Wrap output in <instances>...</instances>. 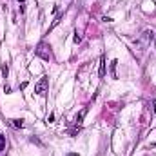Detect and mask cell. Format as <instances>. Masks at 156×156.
I'll list each match as a JSON object with an SVG mask.
<instances>
[{"instance_id":"2","label":"cell","mask_w":156,"mask_h":156,"mask_svg":"<svg viewBox=\"0 0 156 156\" xmlns=\"http://www.w3.org/2000/svg\"><path fill=\"white\" fill-rule=\"evenodd\" d=\"M47 83H49L47 76H42L38 80V83L35 85V93H37V94H44V93H45V89H47Z\"/></svg>"},{"instance_id":"3","label":"cell","mask_w":156,"mask_h":156,"mask_svg":"<svg viewBox=\"0 0 156 156\" xmlns=\"http://www.w3.org/2000/svg\"><path fill=\"white\" fill-rule=\"evenodd\" d=\"M100 76H105V56H102V62H100Z\"/></svg>"},{"instance_id":"7","label":"cell","mask_w":156,"mask_h":156,"mask_svg":"<svg viewBox=\"0 0 156 156\" xmlns=\"http://www.w3.org/2000/svg\"><path fill=\"white\" fill-rule=\"evenodd\" d=\"M83 116H85V111H82V113H80V115L76 116V123H80V122L83 120Z\"/></svg>"},{"instance_id":"10","label":"cell","mask_w":156,"mask_h":156,"mask_svg":"<svg viewBox=\"0 0 156 156\" xmlns=\"http://www.w3.org/2000/svg\"><path fill=\"white\" fill-rule=\"evenodd\" d=\"M154 111H156V100H154Z\"/></svg>"},{"instance_id":"6","label":"cell","mask_w":156,"mask_h":156,"mask_svg":"<svg viewBox=\"0 0 156 156\" xmlns=\"http://www.w3.org/2000/svg\"><path fill=\"white\" fill-rule=\"evenodd\" d=\"M4 147H5V136L0 134V151H4Z\"/></svg>"},{"instance_id":"12","label":"cell","mask_w":156,"mask_h":156,"mask_svg":"<svg viewBox=\"0 0 156 156\" xmlns=\"http://www.w3.org/2000/svg\"><path fill=\"white\" fill-rule=\"evenodd\" d=\"M154 44H156V42H154Z\"/></svg>"},{"instance_id":"9","label":"cell","mask_w":156,"mask_h":156,"mask_svg":"<svg viewBox=\"0 0 156 156\" xmlns=\"http://www.w3.org/2000/svg\"><path fill=\"white\" fill-rule=\"evenodd\" d=\"M75 42H76V44H80V42H82V37H80V35H75Z\"/></svg>"},{"instance_id":"4","label":"cell","mask_w":156,"mask_h":156,"mask_svg":"<svg viewBox=\"0 0 156 156\" xmlns=\"http://www.w3.org/2000/svg\"><path fill=\"white\" fill-rule=\"evenodd\" d=\"M116 66H118V62L113 60L111 62V75H113V78H116Z\"/></svg>"},{"instance_id":"8","label":"cell","mask_w":156,"mask_h":156,"mask_svg":"<svg viewBox=\"0 0 156 156\" xmlns=\"http://www.w3.org/2000/svg\"><path fill=\"white\" fill-rule=\"evenodd\" d=\"M2 75L7 76V66H2Z\"/></svg>"},{"instance_id":"11","label":"cell","mask_w":156,"mask_h":156,"mask_svg":"<svg viewBox=\"0 0 156 156\" xmlns=\"http://www.w3.org/2000/svg\"><path fill=\"white\" fill-rule=\"evenodd\" d=\"M18 2H26V0H18Z\"/></svg>"},{"instance_id":"5","label":"cell","mask_w":156,"mask_h":156,"mask_svg":"<svg viewBox=\"0 0 156 156\" xmlns=\"http://www.w3.org/2000/svg\"><path fill=\"white\" fill-rule=\"evenodd\" d=\"M13 123H15V127H24V120H13Z\"/></svg>"},{"instance_id":"1","label":"cell","mask_w":156,"mask_h":156,"mask_svg":"<svg viewBox=\"0 0 156 156\" xmlns=\"http://www.w3.org/2000/svg\"><path fill=\"white\" fill-rule=\"evenodd\" d=\"M37 56H40L42 60H49L51 58V45L47 42H40L37 45Z\"/></svg>"}]
</instances>
